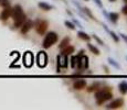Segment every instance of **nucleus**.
<instances>
[{"mask_svg":"<svg viewBox=\"0 0 127 110\" xmlns=\"http://www.w3.org/2000/svg\"><path fill=\"white\" fill-rule=\"evenodd\" d=\"M58 40H59V35L57 32L51 31V32L46 33V35L44 36V40H43V42H42L43 48H50L51 46L54 45V44L58 42Z\"/></svg>","mask_w":127,"mask_h":110,"instance_id":"1","label":"nucleus"},{"mask_svg":"<svg viewBox=\"0 0 127 110\" xmlns=\"http://www.w3.org/2000/svg\"><path fill=\"white\" fill-rule=\"evenodd\" d=\"M33 26L35 28V31L39 35H43V34H45L49 28V22L45 20H38L35 24H33Z\"/></svg>","mask_w":127,"mask_h":110,"instance_id":"2","label":"nucleus"},{"mask_svg":"<svg viewBox=\"0 0 127 110\" xmlns=\"http://www.w3.org/2000/svg\"><path fill=\"white\" fill-rule=\"evenodd\" d=\"M36 65L40 68H44L48 65V55L44 51H40L36 54Z\"/></svg>","mask_w":127,"mask_h":110,"instance_id":"3","label":"nucleus"},{"mask_svg":"<svg viewBox=\"0 0 127 110\" xmlns=\"http://www.w3.org/2000/svg\"><path fill=\"white\" fill-rule=\"evenodd\" d=\"M22 62H23V65L26 66L27 68H30L31 66L33 65V63H34V56H33L32 52L27 51L22 56Z\"/></svg>","mask_w":127,"mask_h":110,"instance_id":"4","label":"nucleus"},{"mask_svg":"<svg viewBox=\"0 0 127 110\" xmlns=\"http://www.w3.org/2000/svg\"><path fill=\"white\" fill-rule=\"evenodd\" d=\"M76 67L79 69H87L89 68V56L83 54L82 56H77Z\"/></svg>","mask_w":127,"mask_h":110,"instance_id":"5","label":"nucleus"},{"mask_svg":"<svg viewBox=\"0 0 127 110\" xmlns=\"http://www.w3.org/2000/svg\"><path fill=\"white\" fill-rule=\"evenodd\" d=\"M124 106V99L123 98H117L114 99L106 106V109H119Z\"/></svg>","mask_w":127,"mask_h":110,"instance_id":"6","label":"nucleus"},{"mask_svg":"<svg viewBox=\"0 0 127 110\" xmlns=\"http://www.w3.org/2000/svg\"><path fill=\"white\" fill-rule=\"evenodd\" d=\"M24 13L23 12V9L22 7L20 6V4H16L14 7H12V11H11V18L13 19V20H16V19H18L20 16H22Z\"/></svg>","mask_w":127,"mask_h":110,"instance_id":"7","label":"nucleus"},{"mask_svg":"<svg viewBox=\"0 0 127 110\" xmlns=\"http://www.w3.org/2000/svg\"><path fill=\"white\" fill-rule=\"evenodd\" d=\"M33 24L34 23H33L32 20H26L24 21V23L20 26V32L22 34H27L29 31L31 30V29L33 28Z\"/></svg>","mask_w":127,"mask_h":110,"instance_id":"8","label":"nucleus"},{"mask_svg":"<svg viewBox=\"0 0 127 110\" xmlns=\"http://www.w3.org/2000/svg\"><path fill=\"white\" fill-rule=\"evenodd\" d=\"M57 63L61 66V68H66L69 66V56L66 55H58L57 56Z\"/></svg>","mask_w":127,"mask_h":110,"instance_id":"9","label":"nucleus"},{"mask_svg":"<svg viewBox=\"0 0 127 110\" xmlns=\"http://www.w3.org/2000/svg\"><path fill=\"white\" fill-rule=\"evenodd\" d=\"M11 11H12V7H11V6L3 8L2 12L0 13V20H2V21H7L9 18H11Z\"/></svg>","mask_w":127,"mask_h":110,"instance_id":"10","label":"nucleus"},{"mask_svg":"<svg viewBox=\"0 0 127 110\" xmlns=\"http://www.w3.org/2000/svg\"><path fill=\"white\" fill-rule=\"evenodd\" d=\"M113 92L112 91H108V92H106L105 95H103V96L101 97L99 99H96V104L98 105V106H101V105H103L104 102H106V101H108V100H112V98H113Z\"/></svg>","mask_w":127,"mask_h":110,"instance_id":"11","label":"nucleus"},{"mask_svg":"<svg viewBox=\"0 0 127 110\" xmlns=\"http://www.w3.org/2000/svg\"><path fill=\"white\" fill-rule=\"evenodd\" d=\"M26 20H27L26 13H23L22 16H20L18 19L13 20V26H14V29H20V26L24 23V21H26Z\"/></svg>","mask_w":127,"mask_h":110,"instance_id":"12","label":"nucleus"},{"mask_svg":"<svg viewBox=\"0 0 127 110\" xmlns=\"http://www.w3.org/2000/svg\"><path fill=\"white\" fill-rule=\"evenodd\" d=\"M85 87H86V80L84 79H79L76 82H74V84H73V88L75 90H82Z\"/></svg>","mask_w":127,"mask_h":110,"instance_id":"13","label":"nucleus"},{"mask_svg":"<svg viewBox=\"0 0 127 110\" xmlns=\"http://www.w3.org/2000/svg\"><path fill=\"white\" fill-rule=\"evenodd\" d=\"M75 52V47L73 45H67V46H65V47H63L62 50H61V55H66V56H69L71 55L72 53H74Z\"/></svg>","mask_w":127,"mask_h":110,"instance_id":"14","label":"nucleus"},{"mask_svg":"<svg viewBox=\"0 0 127 110\" xmlns=\"http://www.w3.org/2000/svg\"><path fill=\"white\" fill-rule=\"evenodd\" d=\"M119 19V13L118 12H109L108 13V20L112 23H116Z\"/></svg>","mask_w":127,"mask_h":110,"instance_id":"15","label":"nucleus"},{"mask_svg":"<svg viewBox=\"0 0 127 110\" xmlns=\"http://www.w3.org/2000/svg\"><path fill=\"white\" fill-rule=\"evenodd\" d=\"M38 7L40 9H42V10H44V11H49V10H51V9L53 8L51 4H49V3H46V2L44 1H40L38 3Z\"/></svg>","mask_w":127,"mask_h":110,"instance_id":"16","label":"nucleus"},{"mask_svg":"<svg viewBox=\"0 0 127 110\" xmlns=\"http://www.w3.org/2000/svg\"><path fill=\"white\" fill-rule=\"evenodd\" d=\"M118 89H119V92H121V94H123V95L127 94V83L125 82V80H123V82L119 83Z\"/></svg>","mask_w":127,"mask_h":110,"instance_id":"17","label":"nucleus"},{"mask_svg":"<svg viewBox=\"0 0 127 110\" xmlns=\"http://www.w3.org/2000/svg\"><path fill=\"white\" fill-rule=\"evenodd\" d=\"M70 42H71V38H70V36H65V38L60 42V44H59V48H60V50H62L63 47H65V46L69 45Z\"/></svg>","mask_w":127,"mask_h":110,"instance_id":"18","label":"nucleus"},{"mask_svg":"<svg viewBox=\"0 0 127 110\" xmlns=\"http://www.w3.org/2000/svg\"><path fill=\"white\" fill-rule=\"evenodd\" d=\"M80 7V6H79ZM80 10H81L82 12H84V14L85 16H87L89 17L90 19H92V20H94V21H96V19H95V17L93 16V13H92V11L90 10L89 8H81V7H80Z\"/></svg>","mask_w":127,"mask_h":110,"instance_id":"19","label":"nucleus"},{"mask_svg":"<svg viewBox=\"0 0 127 110\" xmlns=\"http://www.w3.org/2000/svg\"><path fill=\"white\" fill-rule=\"evenodd\" d=\"M77 36H79L81 40L86 41V42H90V40H91V36H90L87 33L83 32V31H79V32H77Z\"/></svg>","mask_w":127,"mask_h":110,"instance_id":"20","label":"nucleus"},{"mask_svg":"<svg viewBox=\"0 0 127 110\" xmlns=\"http://www.w3.org/2000/svg\"><path fill=\"white\" fill-rule=\"evenodd\" d=\"M87 47H89V50L91 51V53H93V54H95V55H99V50L94 45V44L87 42Z\"/></svg>","mask_w":127,"mask_h":110,"instance_id":"21","label":"nucleus"},{"mask_svg":"<svg viewBox=\"0 0 127 110\" xmlns=\"http://www.w3.org/2000/svg\"><path fill=\"white\" fill-rule=\"evenodd\" d=\"M99 88H101L99 83H94V84H92L91 86L87 88V91H89V92H93V91H96V90L99 89Z\"/></svg>","mask_w":127,"mask_h":110,"instance_id":"22","label":"nucleus"},{"mask_svg":"<svg viewBox=\"0 0 127 110\" xmlns=\"http://www.w3.org/2000/svg\"><path fill=\"white\" fill-rule=\"evenodd\" d=\"M69 62H71V67H72V68H76V63H77V56H75V55L71 56V58L69 60Z\"/></svg>","mask_w":127,"mask_h":110,"instance_id":"23","label":"nucleus"},{"mask_svg":"<svg viewBox=\"0 0 127 110\" xmlns=\"http://www.w3.org/2000/svg\"><path fill=\"white\" fill-rule=\"evenodd\" d=\"M107 33H109V35L112 36V39H113V40L115 41L116 43H118V42H119V36L117 35V34H116L115 32H114V31H111V30H108V31H107Z\"/></svg>","mask_w":127,"mask_h":110,"instance_id":"24","label":"nucleus"},{"mask_svg":"<svg viewBox=\"0 0 127 110\" xmlns=\"http://www.w3.org/2000/svg\"><path fill=\"white\" fill-rule=\"evenodd\" d=\"M64 25L66 26L67 29H70V30H75V28H76V26H75V24L73 23L72 21H64Z\"/></svg>","mask_w":127,"mask_h":110,"instance_id":"25","label":"nucleus"},{"mask_svg":"<svg viewBox=\"0 0 127 110\" xmlns=\"http://www.w3.org/2000/svg\"><path fill=\"white\" fill-rule=\"evenodd\" d=\"M107 61H108V63H109V64H111L112 66H114V67H115V68H119V64L116 62L115 60H113V58L108 57V58H107Z\"/></svg>","mask_w":127,"mask_h":110,"instance_id":"26","label":"nucleus"},{"mask_svg":"<svg viewBox=\"0 0 127 110\" xmlns=\"http://www.w3.org/2000/svg\"><path fill=\"white\" fill-rule=\"evenodd\" d=\"M91 38H93V39H94V40H95V41H96V42H97V43H98V44H101V45H103V46L105 45V44H104V42H103V41H102V40H101V39H99V38H98V36H97V35H96V34H93V35L91 36Z\"/></svg>","mask_w":127,"mask_h":110,"instance_id":"27","label":"nucleus"},{"mask_svg":"<svg viewBox=\"0 0 127 110\" xmlns=\"http://www.w3.org/2000/svg\"><path fill=\"white\" fill-rule=\"evenodd\" d=\"M0 4H1L3 8L11 6V4H10V0H0Z\"/></svg>","mask_w":127,"mask_h":110,"instance_id":"28","label":"nucleus"},{"mask_svg":"<svg viewBox=\"0 0 127 110\" xmlns=\"http://www.w3.org/2000/svg\"><path fill=\"white\" fill-rule=\"evenodd\" d=\"M94 2H95V3H96L101 9H103V8H104V7H103V2H102L101 0H94Z\"/></svg>","mask_w":127,"mask_h":110,"instance_id":"29","label":"nucleus"},{"mask_svg":"<svg viewBox=\"0 0 127 110\" xmlns=\"http://www.w3.org/2000/svg\"><path fill=\"white\" fill-rule=\"evenodd\" d=\"M73 23H74V24H75V25H77V28H81V29L83 28V26H82V24H81V23H80V22H79V21H77V20H76V19H73Z\"/></svg>","mask_w":127,"mask_h":110,"instance_id":"30","label":"nucleus"},{"mask_svg":"<svg viewBox=\"0 0 127 110\" xmlns=\"http://www.w3.org/2000/svg\"><path fill=\"white\" fill-rule=\"evenodd\" d=\"M122 12H123V14H125V16H127V4H125V6L122 8Z\"/></svg>","mask_w":127,"mask_h":110,"instance_id":"31","label":"nucleus"},{"mask_svg":"<svg viewBox=\"0 0 127 110\" xmlns=\"http://www.w3.org/2000/svg\"><path fill=\"white\" fill-rule=\"evenodd\" d=\"M119 35H121V38H123L124 41H125V42L127 43V35H125V34H123V33H121Z\"/></svg>","mask_w":127,"mask_h":110,"instance_id":"32","label":"nucleus"},{"mask_svg":"<svg viewBox=\"0 0 127 110\" xmlns=\"http://www.w3.org/2000/svg\"><path fill=\"white\" fill-rule=\"evenodd\" d=\"M83 54H84V50H81V51H80V53H79V54H77L76 56H79V57H80V56H82Z\"/></svg>","mask_w":127,"mask_h":110,"instance_id":"33","label":"nucleus"},{"mask_svg":"<svg viewBox=\"0 0 127 110\" xmlns=\"http://www.w3.org/2000/svg\"><path fill=\"white\" fill-rule=\"evenodd\" d=\"M108 1H111V2H115L116 0H108Z\"/></svg>","mask_w":127,"mask_h":110,"instance_id":"34","label":"nucleus"},{"mask_svg":"<svg viewBox=\"0 0 127 110\" xmlns=\"http://www.w3.org/2000/svg\"><path fill=\"white\" fill-rule=\"evenodd\" d=\"M124 2H125V4H127V0H123Z\"/></svg>","mask_w":127,"mask_h":110,"instance_id":"35","label":"nucleus"},{"mask_svg":"<svg viewBox=\"0 0 127 110\" xmlns=\"http://www.w3.org/2000/svg\"><path fill=\"white\" fill-rule=\"evenodd\" d=\"M85 1H90V0H85Z\"/></svg>","mask_w":127,"mask_h":110,"instance_id":"36","label":"nucleus"}]
</instances>
